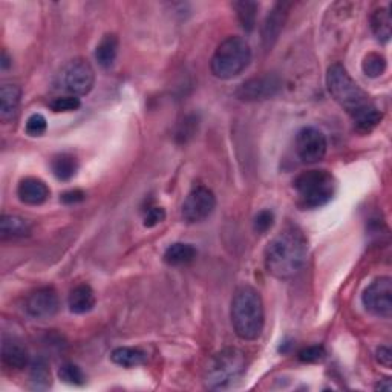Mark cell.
Returning a JSON list of instances; mask_svg holds the SVG:
<instances>
[{
  "label": "cell",
  "mask_w": 392,
  "mask_h": 392,
  "mask_svg": "<svg viewBox=\"0 0 392 392\" xmlns=\"http://www.w3.org/2000/svg\"><path fill=\"white\" fill-rule=\"evenodd\" d=\"M48 129V122L42 114H33L26 120V134L29 137H42Z\"/></svg>",
  "instance_id": "29"
},
{
  "label": "cell",
  "mask_w": 392,
  "mask_h": 392,
  "mask_svg": "<svg viewBox=\"0 0 392 392\" xmlns=\"http://www.w3.org/2000/svg\"><path fill=\"white\" fill-rule=\"evenodd\" d=\"M308 259V239L302 230L288 226L270 240L264 263L268 273L280 280L293 279L304 270Z\"/></svg>",
  "instance_id": "2"
},
{
  "label": "cell",
  "mask_w": 392,
  "mask_h": 392,
  "mask_svg": "<svg viewBox=\"0 0 392 392\" xmlns=\"http://www.w3.org/2000/svg\"><path fill=\"white\" fill-rule=\"evenodd\" d=\"M251 62V48L244 37L230 36L219 43L210 62L216 78L232 80L243 74Z\"/></svg>",
  "instance_id": "4"
},
{
  "label": "cell",
  "mask_w": 392,
  "mask_h": 392,
  "mask_svg": "<svg viewBox=\"0 0 392 392\" xmlns=\"http://www.w3.org/2000/svg\"><path fill=\"white\" fill-rule=\"evenodd\" d=\"M327 137L320 129L308 126L300 129L296 137L297 157L307 164H316L327 155Z\"/></svg>",
  "instance_id": "10"
},
{
  "label": "cell",
  "mask_w": 392,
  "mask_h": 392,
  "mask_svg": "<svg viewBox=\"0 0 392 392\" xmlns=\"http://www.w3.org/2000/svg\"><path fill=\"white\" fill-rule=\"evenodd\" d=\"M20 98H22V89L17 85L4 83L0 86V118H2V122L6 123L16 118Z\"/></svg>",
  "instance_id": "16"
},
{
  "label": "cell",
  "mask_w": 392,
  "mask_h": 392,
  "mask_svg": "<svg viewBox=\"0 0 392 392\" xmlns=\"http://www.w3.org/2000/svg\"><path fill=\"white\" fill-rule=\"evenodd\" d=\"M95 295L94 290L86 284L77 285L71 290L68 297V305L71 313L74 314H86L95 307Z\"/></svg>",
  "instance_id": "17"
},
{
  "label": "cell",
  "mask_w": 392,
  "mask_h": 392,
  "mask_svg": "<svg viewBox=\"0 0 392 392\" xmlns=\"http://www.w3.org/2000/svg\"><path fill=\"white\" fill-rule=\"evenodd\" d=\"M245 356L238 348H224L212 356L204 373V381L210 389H226L244 376Z\"/></svg>",
  "instance_id": "5"
},
{
  "label": "cell",
  "mask_w": 392,
  "mask_h": 392,
  "mask_svg": "<svg viewBox=\"0 0 392 392\" xmlns=\"http://www.w3.org/2000/svg\"><path fill=\"white\" fill-rule=\"evenodd\" d=\"M327 86L331 97L353 117L359 132H371L381 122V112L371 102L368 94L348 74L344 65L329 66Z\"/></svg>",
  "instance_id": "1"
},
{
  "label": "cell",
  "mask_w": 392,
  "mask_h": 392,
  "mask_svg": "<svg viewBox=\"0 0 392 392\" xmlns=\"http://www.w3.org/2000/svg\"><path fill=\"white\" fill-rule=\"evenodd\" d=\"M196 259V248L186 243H175L164 251V263L170 267H183Z\"/></svg>",
  "instance_id": "18"
},
{
  "label": "cell",
  "mask_w": 392,
  "mask_h": 392,
  "mask_svg": "<svg viewBox=\"0 0 392 392\" xmlns=\"http://www.w3.org/2000/svg\"><path fill=\"white\" fill-rule=\"evenodd\" d=\"M29 381H31L33 389H48L51 385V373H49L48 364L43 359H37L31 364Z\"/></svg>",
  "instance_id": "24"
},
{
  "label": "cell",
  "mask_w": 392,
  "mask_h": 392,
  "mask_svg": "<svg viewBox=\"0 0 392 392\" xmlns=\"http://www.w3.org/2000/svg\"><path fill=\"white\" fill-rule=\"evenodd\" d=\"M0 65H2V69H8L9 68V65H11V63H9V58H8V54L4 51V54H2V63H0Z\"/></svg>",
  "instance_id": "36"
},
{
  "label": "cell",
  "mask_w": 392,
  "mask_h": 392,
  "mask_svg": "<svg viewBox=\"0 0 392 392\" xmlns=\"http://www.w3.org/2000/svg\"><path fill=\"white\" fill-rule=\"evenodd\" d=\"M146 353L139 348H130V346H122L112 351L110 354V360L114 361L115 365L123 366V368H135L143 365L146 361Z\"/></svg>",
  "instance_id": "21"
},
{
  "label": "cell",
  "mask_w": 392,
  "mask_h": 392,
  "mask_svg": "<svg viewBox=\"0 0 392 392\" xmlns=\"http://www.w3.org/2000/svg\"><path fill=\"white\" fill-rule=\"evenodd\" d=\"M18 199L28 206H40L49 198V187L38 178H25L17 187Z\"/></svg>",
  "instance_id": "14"
},
{
  "label": "cell",
  "mask_w": 392,
  "mask_h": 392,
  "mask_svg": "<svg viewBox=\"0 0 392 392\" xmlns=\"http://www.w3.org/2000/svg\"><path fill=\"white\" fill-rule=\"evenodd\" d=\"M293 187L304 208L324 207L336 194V181L328 170H307L295 179Z\"/></svg>",
  "instance_id": "6"
},
{
  "label": "cell",
  "mask_w": 392,
  "mask_h": 392,
  "mask_svg": "<svg viewBox=\"0 0 392 392\" xmlns=\"http://www.w3.org/2000/svg\"><path fill=\"white\" fill-rule=\"evenodd\" d=\"M365 309L376 317L391 319L392 316V279L383 276L371 282L361 295Z\"/></svg>",
  "instance_id": "8"
},
{
  "label": "cell",
  "mask_w": 392,
  "mask_h": 392,
  "mask_svg": "<svg viewBox=\"0 0 392 392\" xmlns=\"http://www.w3.org/2000/svg\"><path fill=\"white\" fill-rule=\"evenodd\" d=\"M31 233V224L25 218L16 215H4L0 219V235L4 239L25 238Z\"/></svg>",
  "instance_id": "19"
},
{
  "label": "cell",
  "mask_w": 392,
  "mask_h": 392,
  "mask_svg": "<svg viewBox=\"0 0 392 392\" xmlns=\"http://www.w3.org/2000/svg\"><path fill=\"white\" fill-rule=\"evenodd\" d=\"M288 8L290 4H277L267 16L263 26V42L267 49L275 45L280 31H282L288 16Z\"/></svg>",
  "instance_id": "13"
},
{
  "label": "cell",
  "mask_w": 392,
  "mask_h": 392,
  "mask_svg": "<svg viewBox=\"0 0 392 392\" xmlns=\"http://www.w3.org/2000/svg\"><path fill=\"white\" fill-rule=\"evenodd\" d=\"M85 196L86 195L82 192V190H69V192L62 195V201L65 204H77V203H82Z\"/></svg>",
  "instance_id": "34"
},
{
  "label": "cell",
  "mask_w": 392,
  "mask_h": 392,
  "mask_svg": "<svg viewBox=\"0 0 392 392\" xmlns=\"http://www.w3.org/2000/svg\"><path fill=\"white\" fill-rule=\"evenodd\" d=\"M164 219H166V212L163 207H150L144 215V227L152 228L159 223H163Z\"/></svg>",
  "instance_id": "32"
},
{
  "label": "cell",
  "mask_w": 392,
  "mask_h": 392,
  "mask_svg": "<svg viewBox=\"0 0 392 392\" xmlns=\"http://www.w3.org/2000/svg\"><path fill=\"white\" fill-rule=\"evenodd\" d=\"M233 8L236 9L240 26H243L248 33L253 31L256 26V14H258L259 5L255 2H236L233 4Z\"/></svg>",
  "instance_id": "25"
},
{
  "label": "cell",
  "mask_w": 392,
  "mask_h": 392,
  "mask_svg": "<svg viewBox=\"0 0 392 392\" xmlns=\"http://www.w3.org/2000/svg\"><path fill=\"white\" fill-rule=\"evenodd\" d=\"M280 89V80L275 74L250 78L236 90V97L243 102H260L275 97Z\"/></svg>",
  "instance_id": "11"
},
{
  "label": "cell",
  "mask_w": 392,
  "mask_h": 392,
  "mask_svg": "<svg viewBox=\"0 0 392 392\" xmlns=\"http://www.w3.org/2000/svg\"><path fill=\"white\" fill-rule=\"evenodd\" d=\"M273 224H275V213L271 212V210H260V212L255 216L253 228L256 233L264 235L268 232V230H271Z\"/></svg>",
  "instance_id": "30"
},
{
  "label": "cell",
  "mask_w": 392,
  "mask_h": 392,
  "mask_svg": "<svg viewBox=\"0 0 392 392\" xmlns=\"http://www.w3.org/2000/svg\"><path fill=\"white\" fill-rule=\"evenodd\" d=\"M53 172L60 181H69L73 179L78 170V161L71 154H60L54 157L53 163Z\"/></svg>",
  "instance_id": "23"
},
{
  "label": "cell",
  "mask_w": 392,
  "mask_h": 392,
  "mask_svg": "<svg viewBox=\"0 0 392 392\" xmlns=\"http://www.w3.org/2000/svg\"><path fill=\"white\" fill-rule=\"evenodd\" d=\"M58 378L62 380L63 383L71 386H83L86 383V377L82 368L77 366L75 364H71V361H68V364H63L60 366Z\"/></svg>",
  "instance_id": "26"
},
{
  "label": "cell",
  "mask_w": 392,
  "mask_h": 392,
  "mask_svg": "<svg viewBox=\"0 0 392 392\" xmlns=\"http://www.w3.org/2000/svg\"><path fill=\"white\" fill-rule=\"evenodd\" d=\"M60 307L57 291L51 287H43L33 291L26 299V313L34 319H51Z\"/></svg>",
  "instance_id": "12"
},
{
  "label": "cell",
  "mask_w": 392,
  "mask_h": 392,
  "mask_svg": "<svg viewBox=\"0 0 392 392\" xmlns=\"http://www.w3.org/2000/svg\"><path fill=\"white\" fill-rule=\"evenodd\" d=\"M377 391H391L392 389V383H391V380L389 378H385V380H381L380 383L376 386Z\"/></svg>",
  "instance_id": "35"
},
{
  "label": "cell",
  "mask_w": 392,
  "mask_h": 392,
  "mask_svg": "<svg viewBox=\"0 0 392 392\" xmlns=\"http://www.w3.org/2000/svg\"><path fill=\"white\" fill-rule=\"evenodd\" d=\"M2 360L4 364L13 369H23L29 364L28 349L13 337H4L2 340Z\"/></svg>",
  "instance_id": "15"
},
{
  "label": "cell",
  "mask_w": 392,
  "mask_h": 392,
  "mask_svg": "<svg viewBox=\"0 0 392 392\" xmlns=\"http://www.w3.org/2000/svg\"><path fill=\"white\" fill-rule=\"evenodd\" d=\"M118 54V38L115 34H106L102 42L97 45L95 58L102 68H110L114 65Z\"/></svg>",
  "instance_id": "22"
},
{
  "label": "cell",
  "mask_w": 392,
  "mask_h": 392,
  "mask_svg": "<svg viewBox=\"0 0 392 392\" xmlns=\"http://www.w3.org/2000/svg\"><path fill=\"white\" fill-rule=\"evenodd\" d=\"M216 207V196L208 187L198 186L190 192L184 201L181 213L189 224H196L207 219Z\"/></svg>",
  "instance_id": "9"
},
{
  "label": "cell",
  "mask_w": 392,
  "mask_h": 392,
  "mask_svg": "<svg viewBox=\"0 0 392 392\" xmlns=\"http://www.w3.org/2000/svg\"><path fill=\"white\" fill-rule=\"evenodd\" d=\"M361 71L371 78L383 75L386 71V58L378 53H369L361 63Z\"/></svg>",
  "instance_id": "27"
},
{
  "label": "cell",
  "mask_w": 392,
  "mask_h": 392,
  "mask_svg": "<svg viewBox=\"0 0 392 392\" xmlns=\"http://www.w3.org/2000/svg\"><path fill=\"white\" fill-rule=\"evenodd\" d=\"M80 106H82V102H80L78 97H71V95H65V97H58L54 98L51 103H49V107L54 112H74Z\"/></svg>",
  "instance_id": "28"
},
{
  "label": "cell",
  "mask_w": 392,
  "mask_h": 392,
  "mask_svg": "<svg viewBox=\"0 0 392 392\" xmlns=\"http://www.w3.org/2000/svg\"><path fill=\"white\" fill-rule=\"evenodd\" d=\"M327 353L322 346H308L299 353V360L304 364H317L325 359Z\"/></svg>",
  "instance_id": "31"
},
{
  "label": "cell",
  "mask_w": 392,
  "mask_h": 392,
  "mask_svg": "<svg viewBox=\"0 0 392 392\" xmlns=\"http://www.w3.org/2000/svg\"><path fill=\"white\" fill-rule=\"evenodd\" d=\"M95 83V71L85 58H74L68 62L57 75L55 86L66 95L82 97L92 90Z\"/></svg>",
  "instance_id": "7"
},
{
  "label": "cell",
  "mask_w": 392,
  "mask_h": 392,
  "mask_svg": "<svg viewBox=\"0 0 392 392\" xmlns=\"http://www.w3.org/2000/svg\"><path fill=\"white\" fill-rule=\"evenodd\" d=\"M371 29H373V34L381 43H386L391 40L392 33V20L389 8H378L371 16Z\"/></svg>",
  "instance_id": "20"
},
{
  "label": "cell",
  "mask_w": 392,
  "mask_h": 392,
  "mask_svg": "<svg viewBox=\"0 0 392 392\" xmlns=\"http://www.w3.org/2000/svg\"><path fill=\"white\" fill-rule=\"evenodd\" d=\"M230 317H232V325L239 339L256 340L263 334L265 311L259 291L250 285L238 287L232 299Z\"/></svg>",
  "instance_id": "3"
},
{
  "label": "cell",
  "mask_w": 392,
  "mask_h": 392,
  "mask_svg": "<svg viewBox=\"0 0 392 392\" xmlns=\"http://www.w3.org/2000/svg\"><path fill=\"white\" fill-rule=\"evenodd\" d=\"M377 361L385 368H391L392 365V351L388 346H380L376 353Z\"/></svg>",
  "instance_id": "33"
}]
</instances>
